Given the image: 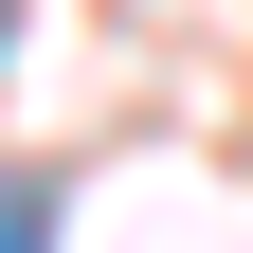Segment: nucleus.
Listing matches in <instances>:
<instances>
[{
  "label": "nucleus",
  "instance_id": "f257e3e1",
  "mask_svg": "<svg viewBox=\"0 0 253 253\" xmlns=\"http://www.w3.org/2000/svg\"><path fill=\"white\" fill-rule=\"evenodd\" d=\"M0 253H37V199H18V181H0Z\"/></svg>",
  "mask_w": 253,
  "mask_h": 253
}]
</instances>
